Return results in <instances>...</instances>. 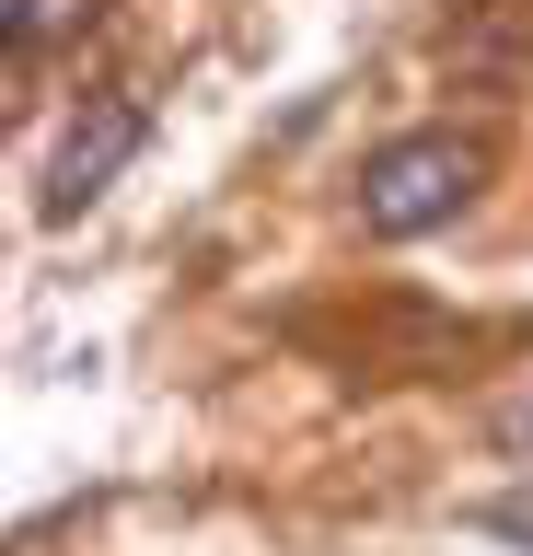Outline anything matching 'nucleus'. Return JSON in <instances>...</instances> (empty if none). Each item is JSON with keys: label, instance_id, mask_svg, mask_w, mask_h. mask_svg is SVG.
Wrapping results in <instances>:
<instances>
[{"label": "nucleus", "instance_id": "obj_1", "mask_svg": "<svg viewBox=\"0 0 533 556\" xmlns=\"http://www.w3.org/2000/svg\"><path fill=\"white\" fill-rule=\"evenodd\" d=\"M475 186H487V139H464V128H406V139H383V151L359 163V232L418 243V232H441V220H464Z\"/></svg>", "mask_w": 533, "mask_h": 556}, {"label": "nucleus", "instance_id": "obj_2", "mask_svg": "<svg viewBox=\"0 0 533 556\" xmlns=\"http://www.w3.org/2000/svg\"><path fill=\"white\" fill-rule=\"evenodd\" d=\"M128 151H140V104H128V93H93L71 128H59V163H47V220L93 208L116 174H128Z\"/></svg>", "mask_w": 533, "mask_h": 556}, {"label": "nucleus", "instance_id": "obj_3", "mask_svg": "<svg viewBox=\"0 0 533 556\" xmlns=\"http://www.w3.org/2000/svg\"><path fill=\"white\" fill-rule=\"evenodd\" d=\"M105 0H0V35H12V59H36V47H71Z\"/></svg>", "mask_w": 533, "mask_h": 556}, {"label": "nucleus", "instance_id": "obj_4", "mask_svg": "<svg viewBox=\"0 0 533 556\" xmlns=\"http://www.w3.org/2000/svg\"><path fill=\"white\" fill-rule=\"evenodd\" d=\"M487 533H510V545H533V498H498V510H487Z\"/></svg>", "mask_w": 533, "mask_h": 556}, {"label": "nucleus", "instance_id": "obj_5", "mask_svg": "<svg viewBox=\"0 0 533 556\" xmlns=\"http://www.w3.org/2000/svg\"><path fill=\"white\" fill-rule=\"evenodd\" d=\"M522 441H533V417H522Z\"/></svg>", "mask_w": 533, "mask_h": 556}]
</instances>
